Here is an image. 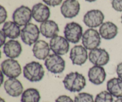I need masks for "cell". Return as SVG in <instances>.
Instances as JSON below:
<instances>
[{"instance_id":"484cf974","label":"cell","mask_w":122,"mask_h":102,"mask_svg":"<svg viewBox=\"0 0 122 102\" xmlns=\"http://www.w3.org/2000/svg\"><path fill=\"white\" fill-rule=\"evenodd\" d=\"M112 7L117 11H122V0H112Z\"/></svg>"},{"instance_id":"277c9868","label":"cell","mask_w":122,"mask_h":102,"mask_svg":"<svg viewBox=\"0 0 122 102\" xmlns=\"http://www.w3.org/2000/svg\"><path fill=\"white\" fill-rule=\"evenodd\" d=\"M82 42L83 47L91 51L100 46L101 42V36L96 29H88L83 33Z\"/></svg>"},{"instance_id":"f546056e","label":"cell","mask_w":122,"mask_h":102,"mask_svg":"<svg viewBox=\"0 0 122 102\" xmlns=\"http://www.w3.org/2000/svg\"><path fill=\"white\" fill-rule=\"evenodd\" d=\"M116 72L119 78L122 80V62L119 63L117 66Z\"/></svg>"},{"instance_id":"44dd1931","label":"cell","mask_w":122,"mask_h":102,"mask_svg":"<svg viewBox=\"0 0 122 102\" xmlns=\"http://www.w3.org/2000/svg\"><path fill=\"white\" fill-rule=\"evenodd\" d=\"M1 31L5 36L10 39H14L19 38L21 34L20 26L14 21H8L4 23Z\"/></svg>"},{"instance_id":"5bb4252c","label":"cell","mask_w":122,"mask_h":102,"mask_svg":"<svg viewBox=\"0 0 122 102\" xmlns=\"http://www.w3.org/2000/svg\"><path fill=\"white\" fill-rule=\"evenodd\" d=\"M4 88L6 93L13 97H17L23 93L22 84L16 78H8L4 83Z\"/></svg>"},{"instance_id":"d590c367","label":"cell","mask_w":122,"mask_h":102,"mask_svg":"<svg viewBox=\"0 0 122 102\" xmlns=\"http://www.w3.org/2000/svg\"><path fill=\"white\" fill-rule=\"evenodd\" d=\"M121 22H122V16H121Z\"/></svg>"},{"instance_id":"7402d4cb","label":"cell","mask_w":122,"mask_h":102,"mask_svg":"<svg viewBox=\"0 0 122 102\" xmlns=\"http://www.w3.org/2000/svg\"><path fill=\"white\" fill-rule=\"evenodd\" d=\"M107 91L116 98L122 97V80L119 78H113L107 83Z\"/></svg>"},{"instance_id":"ba28073f","label":"cell","mask_w":122,"mask_h":102,"mask_svg":"<svg viewBox=\"0 0 122 102\" xmlns=\"http://www.w3.org/2000/svg\"><path fill=\"white\" fill-rule=\"evenodd\" d=\"M32 17V10L25 5H21L16 8L12 16L13 21L20 27L29 23Z\"/></svg>"},{"instance_id":"2e32d148","label":"cell","mask_w":122,"mask_h":102,"mask_svg":"<svg viewBox=\"0 0 122 102\" xmlns=\"http://www.w3.org/2000/svg\"><path fill=\"white\" fill-rule=\"evenodd\" d=\"M3 52L7 57L14 59L19 57L21 54L22 52V47L18 41L11 39L4 44L3 47Z\"/></svg>"},{"instance_id":"d6a6232c","label":"cell","mask_w":122,"mask_h":102,"mask_svg":"<svg viewBox=\"0 0 122 102\" xmlns=\"http://www.w3.org/2000/svg\"><path fill=\"white\" fill-rule=\"evenodd\" d=\"M114 102H122V98H118L116 100L114 101Z\"/></svg>"},{"instance_id":"4dcf8cb0","label":"cell","mask_w":122,"mask_h":102,"mask_svg":"<svg viewBox=\"0 0 122 102\" xmlns=\"http://www.w3.org/2000/svg\"><path fill=\"white\" fill-rule=\"evenodd\" d=\"M0 35H1V47H2L4 44H5V40H6V36L5 35L4 33V32L2 31H0Z\"/></svg>"},{"instance_id":"1f68e13d","label":"cell","mask_w":122,"mask_h":102,"mask_svg":"<svg viewBox=\"0 0 122 102\" xmlns=\"http://www.w3.org/2000/svg\"><path fill=\"white\" fill-rule=\"evenodd\" d=\"M1 84L2 85V83H3V81H4V80H3V78H4L3 75H4V74H3V73L1 71Z\"/></svg>"},{"instance_id":"d6986e66","label":"cell","mask_w":122,"mask_h":102,"mask_svg":"<svg viewBox=\"0 0 122 102\" xmlns=\"http://www.w3.org/2000/svg\"><path fill=\"white\" fill-rule=\"evenodd\" d=\"M41 33L46 38H52L57 36L60 29L57 23L51 20H48L41 23L40 25Z\"/></svg>"},{"instance_id":"ffe728a7","label":"cell","mask_w":122,"mask_h":102,"mask_svg":"<svg viewBox=\"0 0 122 102\" xmlns=\"http://www.w3.org/2000/svg\"><path fill=\"white\" fill-rule=\"evenodd\" d=\"M99 33L103 39L110 40L117 36L118 33V27L114 23L106 21L100 26Z\"/></svg>"},{"instance_id":"9c48e42d","label":"cell","mask_w":122,"mask_h":102,"mask_svg":"<svg viewBox=\"0 0 122 102\" xmlns=\"http://www.w3.org/2000/svg\"><path fill=\"white\" fill-rule=\"evenodd\" d=\"M50 47L54 53L59 56H63L68 53L70 45L65 37L57 35L51 39Z\"/></svg>"},{"instance_id":"f1b7e54d","label":"cell","mask_w":122,"mask_h":102,"mask_svg":"<svg viewBox=\"0 0 122 102\" xmlns=\"http://www.w3.org/2000/svg\"><path fill=\"white\" fill-rule=\"evenodd\" d=\"M56 102H74L70 97L66 95L60 96L56 100Z\"/></svg>"},{"instance_id":"8fae6325","label":"cell","mask_w":122,"mask_h":102,"mask_svg":"<svg viewBox=\"0 0 122 102\" xmlns=\"http://www.w3.org/2000/svg\"><path fill=\"white\" fill-rule=\"evenodd\" d=\"M89 60L91 63L95 66H103L110 61V55L105 49L97 48L91 50L88 55Z\"/></svg>"},{"instance_id":"603a6c76","label":"cell","mask_w":122,"mask_h":102,"mask_svg":"<svg viewBox=\"0 0 122 102\" xmlns=\"http://www.w3.org/2000/svg\"><path fill=\"white\" fill-rule=\"evenodd\" d=\"M41 99L39 91L34 88L26 89L21 94V102H39Z\"/></svg>"},{"instance_id":"6da1fadb","label":"cell","mask_w":122,"mask_h":102,"mask_svg":"<svg viewBox=\"0 0 122 102\" xmlns=\"http://www.w3.org/2000/svg\"><path fill=\"white\" fill-rule=\"evenodd\" d=\"M63 83L67 90L73 93L81 91L86 84L85 76L77 72L68 74L63 80Z\"/></svg>"},{"instance_id":"e0dca14e","label":"cell","mask_w":122,"mask_h":102,"mask_svg":"<svg viewBox=\"0 0 122 102\" xmlns=\"http://www.w3.org/2000/svg\"><path fill=\"white\" fill-rule=\"evenodd\" d=\"M88 76L91 83L98 86L104 82L106 78V72L103 67L94 65L89 69Z\"/></svg>"},{"instance_id":"83f0119b","label":"cell","mask_w":122,"mask_h":102,"mask_svg":"<svg viewBox=\"0 0 122 102\" xmlns=\"http://www.w3.org/2000/svg\"><path fill=\"white\" fill-rule=\"evenodd\" d=\"M0 17H1V21L0 23L2 24L5 22V20L7 18V13L5 8L2 5H1V11H0Z\"/></svg>"},{"instance_id":"8992f818","label":"cell","mask_w":122,"mask_h":102,"mask_svg":"<svg viewBox=\"0 0 122 102\" xmlns=\"http://www.w3.org/2000/svg\"><path fill=\"white\" fill-rule=\"evenodd\" d=\"M46 69L54 74H61L65 69L66 62L59 55L52 54L49 55L44 62Z\"/></svg>"},{"instance_id":"4fadbf2b","label":"cell","mask_w":122,"mask_h":102,"mask_svg":"<svg viewBox=\"0 0 122 102\" xmlns=\"http://www.w3.org/2000/svg\"><path fill=\"white\" fill-rule=\"evenodd\" d=\"M88 57L87 50L82 45H75L70 50V59L75 65L81 66L85 64Z\"/></svg>"},{"instance_id":"5b68a950","label":"cell","mask_w":122,"mask_h":102,"mask_svg":"<svg viewBox=\"0 0 122 102\" xmlns=\"http://www.w3.org/2000/svg\"><path fill=\"white\" fill-rule=\"evenodd\" d=\"M66 39L70 43L76 44L80 41L83 36V29L79 23L70 22L67 23L64 29Z\"/></svg>"},{"instance_id":"3957f363","label":"cell","mask_w":122,"mask_h":102,"mask_svg":"<svg viewBox=\"0 0 122 102\" xmlns=\"http://www.w3.org/2000/svg\"><path fill=\"white\" fill-rule=\"evenodd\" d=\"M40 32V29L36 25L29 23L21 30L20 37L25 44L31 46L38 41Z\"/></svg>"},{"instance_id":"d4e9b609","label":"cell","mask_w":122,"mask_h":102,"mask_svg":"<svg viewBox=\"0 0 122 102\" xmlns=\"http://www.w3.org/2000/svg\"><path fill=\"white\" fill-rule=\"evenodd\" d=\"M74 102H94V97L88 93H80L75 97Z\"/></svg>"},{"instance_id":"52a82bcc","label":"cell","mask_w":122,"mask_h":102,"mask_svg":"<svg viewBox=\"0 0 122 102\" xmlns=\"http://www.w3.org/2000/svg\"><path fill=\"white\" fill-rule=\"evenodd\" d=\"M1 72L5 76L9 78H16L21 73V68L18 61L8 59L1 63Z\"/></svg>"},{"instance_id":"4316f807","label":"cell","mask_w":122,"mask_h":102,"mask_svg":"<svg viewBox=\"0 0 122 102\" xmlns=\"http://www.w3.org/2000/svg\"><path fill=\"white\" fill-rule=\"evenodd\" d=\"M44 3L51 7H56L61 4L63 0H42Z\"/></svg>"},{"instance_id":"9a60e30c","label":"cell","mask_w":122,"mask_h":102,"mask_svg":"<svg viewBox=\"0 0 122 102\" xmlns=\"http://www.w3.org/2000/svg\"><path fill=\"white\" fill-rule=\"evenodd\" d=\"M32 17L38 23H43L48 20L50 16V10L46 5L42 3L36 4L32 8Z\"/></svg>"},{"instance_id":"836d02e7","label":"cell","mask_w":122,"mask_h":102,"mask_svg":"<svg viewBox=\"0 0 122 102\" xmlns=\"http://www.w3.org/2000/svg\"><path fill=\"white\" fill-rule=\"evenodd\" d=\"M87 2H94V1H97V0H85Z\"/></svg>"},{"instance_id":"ac0fdd59","label":"cell","mask_w":122,"mask_h":102,"mask_svg":"<svg viewBox=\"0 0 122 102\" xmlns=\"http://www.w3.org/2000/svg\"><path fill=\"white\" fill-rule=\"evenodd\" d=\"M50 45L44 40H39L33 45L32 48L33 56L37 59L45 60L49 56L50 51Z\"/></svg>"},{"instance_id":"cb8c5ba5","label":"cell","mask_w":122,"mask_h":102,"mask_svg":"<svg viewBox=\"0 0 122 102\" xmlns=\"http://www.w3.org/2000/svg\"><path fill=\"white\" fill-rule=\"evenodd\" d=\"M94 102H113V96L108 91H102L96 96Z\"/></svg>"},{"instance_id":"e575fe53","label":"cell","mask_w":122,"mask_h":102,"mask_svg":"<svg viewBox=\"0 0 122 102\" xmlns=\"http://www.w3.org/2000/svg\"><path fill=\"white\" fill-rule=\"evenodd\" d=\"M0 102H5V101L2 98H1V99H0Z\"/></svg>"},{"instance_id":"30bf717a","label":"cell","mask_w":122,"mask_h":102,"mask_svg":"<svg viewBox=\"0 0 122 102\" xmlns=\"http://www.w3.org/2000/svg\"><path fill=\"white\" fill-rule=\"evenodd\" d=\"M104 15L101 11L99 10H91L83 16V21L86 26L90 28H94L101 26L103 23Z\"/></svg>"},{"instance_id":"7a4b0ae2","label":"cell","mask_w":122,"mask_h":102,"mask_svg":"<svg viewBox=\"0 0 122 102\" xmlns=\"http://www.w3.org/2000/svg\"><path fill=\"white\" fill-rule=\"evenodd\" d=\"M23 76L30 82L41 81L45 75L44 68L40 63L31 62L27 63L23 68Z\"/></svg>"},{"instance_id":"7c38bea8","label":"cell","mask_w":122,"mask_h":102,"mask_svg":"<svg viewBox=\"0 0 122 102\" xmlns=\"http://www.w3.org/2000/svg\"><path fill=\"white\" fill-rule=\"evenodd\" d=\"M80 8V4L77 0H65L61 6V13L65 18L72 19L79 14Z\"/></svg>"}]
</instances>
